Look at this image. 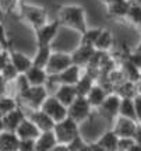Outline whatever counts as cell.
<instances>
[{
  "instance_id": "obj_14",
  "label": "cell",
  "mask_w": 141,
  "mask_h": 151,
  "mask_svg": "<svg viewBox=\"0 0 141 151\" xmlns=\"http://www.w3.org/2000/svg\"><path fill=\"white\" fill-rule=\"evenodd\" d=\"M16 134L20 137V140H37L39 136H41V130L27 116V118L22 120V123L18 126Z\"/></svg>"
},
{
  "instance_id": "obj_43",
  "label": "cell",
  "mask_w": 141,
  "mask_h": 151,
  "mask_svg": "<svg viewBox=\"0 0 141 151\" xmlns=\"http://www.w3.org/2000/svg\"><path fill=\"white\" fill-rule=\"evenodd\" d=\"M134 141H136V144L141 146V123H138V126H137L136 134H134Z\"/></svg>"
},
{
  "instance_id": "obj_28",
  "label": "cell",
  "mask_w": 141,
  "mask_h": 151,
  "mask_svg": "<svg viewBox=\"0 0 141 151\" xmlns=\"http://www.w3.org/2000/svg\"><path fill=\"white\" fill-rule=\"evenodd\" d=\"M95 84H97V81L94 80L89 74H87V73L84 71L81 76V78H80L78 83L76 84V90H77L78 97H87L88 92L92 90V87L95 86Z\"/></svg>"
},
{
  "instance_id": "obj_42",
  "label": "cell",
  "mask_w": 141,
  "mask_h": 151,
  "mask_svg": "<svg viewBox=\"0 0 141 151\" xmlns=\"http://www.w3.org/2000/svg\"><path fill=\"white\" fill-rule=\"evenodd\" d=\"M7 81L3 78V76L0 74V97H6L7 95Z\"/></svg>"
},
{
  "instance_id": "obj_1",
  "label": "cell",
  "mask_w": 141,
  "mask_h": 151,
  "mask_svg": "<svg viewBox=\"0 0 141 151\" xmlns=\"http://www.w3.org/2000/svg\"><path fill=\"white\" fill-rule=\"evenodd\" d=\"M57 20L62 27L70 28L76 32L82 34L88 29L85 9L80 4H62L56 7Z\"/></svg>"
},
{
  "instance_id": "obj_32",
  "label": "cell",
  "mask_w": 141,
  "mask_h": 151,
  "mask_svg": "<svg viewBox=\"0 0 141 151\" xmlns=\"http://www.w3.org/2000/svg\"><path fill=\"white\" fill-rule=\"evenodd\" d=\"M18 106H21L18 99L17 98H13V97H0V115L4 116L7 113H10L11 111L17 109Z\"/></svg>"
},
{
  "instance_id": "obj_45",
  "label": "cell",
  "mask_w": 141,
  "mask_h": 151,
  "mask_svg": "<svg viewBox=\"0 0 141 151\" xmlns=\"http://www.w3.org/2000/svg\"><path fill=\"white\" fill-rule=\"evenodd\" d=\"M52 151H69V148H67L66 144H57Z\"/></svg>"
},
{
  "instance_id": "obj_13",
  "label": "cell",
  "mask_w": 141,
  "mask_h": 151,
  "mask_svg": "<svg viewBox=\"0 0 141 151\" xmlns=\"http://www.w3.org/2000/svg\"><path fill=\"white\" fill-rule=\"evenodd\" d=\"M97 50L94 48H88V46H82V45H78L73 52H71V59H73V65L78 66L81 69H85L87 65L91 62L94 53Z\"/></svg>"
},
{
  "instance_id": "obj_9",
  "label": "cell",
  "mask_w": 141,
  "mask_h": 151,
  "mask_svg": "<svg viewBox=\"0 0 141 151\" xmlns=\"http://www.w3.org/2000/svg\"><path fill=\"white\" fill-rule=\"evenodd\" d=\"M41 111H44L54 123H59L62 120H64L66 118H69V109L53 95H49L46 98V101L44 102Z\"/></svg>"
},
{
  "instance_id": "obj_24",
  "label": "cell",
  "mask_w": 141,
  "mask_h": 151,
  "mask_svg": "<svg viewBox=\"0 0 141 151\" xmlns=\"http://www.w3.org/2000/svg\"><path fill=\"white\" fill-rule=\"evenodd\" d=\"M125 21L129 25L141 31V6L138 3H136L134 0H130V7H129Z\"/></svg>"
},
{
  "instance_id": "obj_21",
  "label": "cell",
  "mask_w": 141,
  "mask_h": 151,
  "mask_svg": "<svg viewBox=\"0 0 141 151\" xmlns=\"http://www.w3.org/2000/svg\"><path fill=\"white\" fill-rule=\"evenodd\" d=\"M20 148V137L13 132H1L0 133V151H18Z\"/></svg>"
},
{
  "instance_id": "obj_15",
  "label": "cell",
  "mask_w": 141,
  "mask_h": 151,
  "mask_svg": "<svg viewBox=\"0 0 141 151\" xmlns=\"http://www.w3.org/2000/svg\"><path fill=\"white\" fill-rule=\"evenodd\" d=\"M27 118L25 112L22 111L21 106H18L17 109L11 111L10 113H7L3 116V123H4V130L6 132H13L16 133L18 126L22 123V120Z\"/></svg>"
},
{
  "instance_id": "obj_26",
  "label": "cell",
  "mask_w": 141,
  "mask_h": 151,
  "mask_svg": "<svg viewBox=\"0 0 141 151\" xmlns=\"http://www.w3.org/2000/svg\"><path fill=\"white\" fill-rule=\"evenodd\" d=\"M52 46H44V48H37L35 56L32 58V66L35 67H41V69H46L49 63V59L52 56Z\"/></svg>"
},
{
  "instance_id": "obj_12",
  "label": "cell",
  "mask_w": 141,
  "mask_h": 151,
  "mask_svg": "<svg viewBox=\"0 0 141 151\" xmlns=\"http://www.w3.org/2000/svg\"><path fill=\"white\" fill-rule=\"evenodd\" d=\"M9 53H10V62L13 63V66L16 67L20 74H25L32 67V58L27 56L25 53L16 50L13 46L9 48Z\"/></svg>"
},
{
  "instance_id": "obj_25",
  "label": "cell",
  "mask_w": 141,
  "mask_h": 151,
  "mask_svg": "<svg viewBox=\"0 0 141 151\" xmlns=\"http://www.w3.org/2000/svg\"><path fill=\"white\" fill-rule=\"evenodd\" d=\"M115 94H117L122 99H134L138 95L137 91V84L134 81H125L120 86H117L115 88Z\"/></svg>"
},
{
  "instance_id": "obj_44",
  "label": "cell",
  "mask_w": 141,
  "mask_h": 151,
  "mask_svg": "<svg viewBox=\"0 0 141 151\" xmlns=\"http://www.w3.org/2000/svg\"><path fill=\"white\" fill-rule=\"evenodd\" d=\"M102 4H105V7H109V6H113V4H119V3H125L127 0H101Z\"/></svg>"
},
{
  "instance_id": "obj_39",
  "label": "cell",
  "mask_w": 141,
  "mask_h": 151,
  "mask_svg": "<svg viewBox=\"0 0 141 151\" xmlns=\"http://www.w3.org/2000/svg\"><path fill=\"white\" fill-rule=\"evenodd\" d=\"M127 59L130 60L136 67L141 69V52L140 50H136V49H134V50H131L130 53L127 55Z\"/></svg>"
},
{
  "instance_id": "obj_3",
  "label": "cell",
  "mask_w": 141,
  "mask_h": 151,
  "mask_svg": "<svg viewBox=\"0 0 141 151\" xmlns=\"http://www.w3.org/2000/svg\"><path fill=\"white\" fill-rule=\"evenodd\" d=\"M50 94H49L46 87H31L24 94H21V95H18L16 98L18 99L20 105L27 106L32 112V111H39L42 108V105H44V102L46 101V98Z\"/></svg>"
},
{
  "instance_id": "obj_20",
  "label": "cell",
  "mask_w": 141,
  "mask_h": 151,
  "mask_svg": "<svg viewBox=\"0 0 141 151\" xmlns=\"http://www.w3.org/2000/svg\"><path fill=\"white\" fill-rule=\"evenodd\" d=\"M108 95H109V92L106 91L101 84H98L97 83V84L92 87V90L88 92V95L85 98L88 99V102H89V105L92 106V109L97 111V109L103 104V101L106 99Z\"/></svg>"
},
{
  "instance_id": "obj_2",
  "label": "cell",
  "mask_w": 141,
  "mask_h": 151,
  "mask_svg": "<svg viewBox=\"0 0 141 151\" xmlns=\"http://www.w3.org/2000/svg\"><path fill=\"white\" fill-rule=\"evenodd\" d=\"M18 17L22 21H25L32 28L34 31H37L38 28L44 27L48 21V11L45 7L35 4H28L22 0L18 6Z\"/></svg>"
},
{
  "instance_id": "obj_29",
  "label": "cell",
  "mask_w": 141,
  "mask_h": 151,
  "mask_svg": "<svg viewBox=\"0 0 141 151\" xmlns=\"http://www.w3.org/2000/svg\"><path fill=\"white\" fill-rule=\"evenodd\" d=\"M119 67L122 69V71L125 73L126 78L129 81H134V83H137V81L140 80V69L138 67H136V66L131 63L129 59L123 60L122 63L119 65Z\"/></svg>"
},
{
  "instance_id": "obj_5",
  "label": "cell",
  "mask_w": 141,
  "mask_h": 151,
  "mask_svg": "<svg viewBox=\"0 0 141 151\" xmlns=\"http://www.w3.org/2000/svg\"><path fill=\"white\" fill-rule=\"evenodd\" d=\"M53 133L59 144L67 146L70 141H73L76 137L80 136V124L74 122L71 118H66L64 120L54 124Z\"/></svg>"
},
{
  "instance_id": "obj_48",
  "label": "cell",
  "mask_w": 141,
  "mask_h": 151,
  "mask_svg": "<svg viewBox=\"0 0 141 151\" xmlns=\"http://www.w3.org/2000/svg\"><path fill=\"white\" fill-rule=\"evenodd\" d=\"M130 151H141V146H138V144H136V146L133 147Z\"/></svg>"
},
{
  "instance_id": "obj_22",
  "label": "cell",
  "mask_w": 141,
  "mask_h": 151,
  "mask_svg": "<svg viewBox=\"0 0 141 151\" xmlns=\"http://www.w3.org/2000/svg\"><path fill=\"white\" fill-rule=\"evenodd\" d=\"M117 143H119V137L116 136V133L112 129L101 134V137L95 141V144L105 151H116Z\"/></svg>"
},
{
  "instance_id": "obj_6",
  "label": "cell",
  "mask_w": 141,
  "mask_h": 151,
  "mask_svg": "<svg viewBox=\"0 0 141 151\" xmlns=\"http://www.w3.org/2000/svg\"><path fill=\"white\" fill-rule=\"evenodd\" d=\"M62 24L59 20L56 18L53 21L46 22L44 27L38 28L35 32V41H37V48H44V46H52V42L54 41V38L57 37Z\"/></svg>"
},
{
  "instance_id": "obj_4",
  "label": "cell",
  "mask_w": 141,
  "mask_h": 151,
  "mask_svg": "<svg viewBox=\"0 0 141 151\" xmlns=\"http://www.w3.org/2000/svg\"><path fill=\"white\" fill-rule=\"evenodd\" d=\"M82 73H84V70H82L81 67L73 65L69 69H66L64 71L59 73V74L49 76L46 88H48V91H49V88H52V87H54V90H56V87H59V86H76L77 83H78V80L81 78Z\"/></svg>"
},
{
  "instance_id": "obj_46",
  "label": "cell",
  "mask_w": 141,
  "mask_h": 151,
  "mask_svg": "<svg viewBox=\"0 0 141 151\" xmlns=\"http://www.w3.org/2000/svg\"><path fill=\"white\" fill-rule=\"evenodd\" d=\"M80 151H94V150H92V144H91V143H87V144L82 147Z\"/></svg>"
},
{
  "instance_id": "obj_18",
  "label": "cell",
  "mask_w": 141,
  "mask_h": 151,
  "mask_svg": "<svg viewBox=\"0 0 141 151\" xmlns=\"http://www.w3.org/2000/svg\"><path fill=\"white\" fill-rule=\"evenodd\" d=\"M25 77H27V80L31 87H46L49 74L46 73L45 69L32 66V67L25 73Z\"/></svg>"
},
{
  "instance_id": "obj_31",
  "label": "cell",
  "mask_w": 141,
  "mask_h": 151,
  "mask_svg": "<svg viewBox=\"0 0 141 151\" xmlns=\"http://www.w3.org/2000/svg\"><path fill=\"white\" fill-rule=\"evenodd\" d=\"M119 116H123V118L131 119V120H134V122H137V123H138L133 99H122V102H120Z\"/></svg>"
},
{
  "instance_id": "obj_40",
  "label": "cell",
  "mask_w": 141,
  "mask_h": 151,
  "mask_svg": "<svg viewBox=\"0 0 141 151\" xmlns=\"http://www.w3.org/2000/svg\"><path fill=\"white\" fill-rule=\"evenodd\" d=\"M9 63H10V53H9V49H4L0 52V73Z\"/></svg>"
},
{
  "instance_id": "obj_34",
  "label": "cell",
  "mask_w": 141,
  "mask_h": 151,
  "mask_svg": "<svg viewBox=\"0 0 141 151\" xmlns=\"http://www.w3.org/2000/svg\"><path fill=\"white\" fill-rule=\"evenodd\" d=\"M14 84H16V90H17V97H18V95H21V94H24L27 90L31 88V86H29V83H28L25 74L18 76V78L14 81Z\"/></svg>"
},
{
  "instance_id": "obj_30",
  "label": "cell",
  "mask_w": 141,
  "mask_h": 151,
  "mask_svg": "<svg viewBox=\"0 0 141 151\" xmlns=\"http://www.w3.org/2000/svg\"><path fill=\"white\" fill-rule=\"evenodd\" d=\"M101 31H102V28H88L87 31L81 35V39H80L78 45L95 49V43H97V39L99 37Z\"/></svg>"
},
{
  "instance_id": "obj_33",
  "label": "cell",
  "mask_w": 141,
  "mask_h": 151,
  "mask_svg": "<svg viewBox=\"0 0 141 151\" xmlns=\"http://www.w3.org/2000/svg\"><path fill=\"white\" fill-rule=\"evenodd\" d=\"M0 74L3 76V78H4L7 83H14V81L18 78V76H20V73L17 71V69L13 66V63H9V65L6 66L4 69H3V71L0 73Z\"/></svg>"
},
{
  "instance_id": "obj_7",
  "label": "cell",
  "mask_w": 141,
  "mask_h": 151,
  "mask_svg": "<svg viewBox=\"0 0 141 151\" xmlns=\"http://www.w3.org/2000/svg\"><path fill=\"white\" fill-rule=\"evenodd\" d=\"M67 109H69V118H71L78 124L84 123L92 118L94 109L85 97H77V99Z\"/></svg>"
},
{
  "instance_id": "obj_52",
  "label": "cell",
  "mask_w": 141,
  "mask_h": 151,
  "mask_svg": "<svg viewBox=\"0 0 141 151\" xmlns=\"http://www.w3.org/2000/svg\"><path fill=\"white\" fill-rule=\"evenodd\" d=\"M35 151H41V150H35Z\"/></svg>"
},
{
  "instance_id": "obj_41",
  "label": "cell",
  "mask_w": 141,
  "mask_h": 151,
  "mask_svg": "<svg viewBox=\"0 0 141 151\" xmlns=\"http://www.w3.org/2000/svg\"><path fill=\"white\" fill-rule=\"evenodd\" d=\"M133 102H134V109H136L137 120H138V123H141V95L140 94L133 99Z\"/></svg>"
},
{
  "instance_id": "obj_47",
  "label": "cell",
  "mask_w": 141,
  "mask_h": 151,
  "mask_svg": "<svg viewBox=\"0 0 141 151\" xmlns=\"http://www.w3.org/2000/svg\"><path fill=\"white\" fill-rule=\"evenodd\" d=\"M4 132V123H3V116L0 115V133Z\"/></svg>"
},
{
  "instance_id": "obj_17",
  "label": "cell",
  "mask_w": 141,
  "mask_h": 151,
  "mask_svg": "<svg viewBox=\"0 0 141 151\" xmlns=\"http://www.w3.org/2000/svg\"><path fill=\"white\" fill-rule=\"evenodd\" d=\"M28 118L35 123V126L41 130V133H44V132H52V130L54 129V124H56L53 120L49 118L44 111H41V109H39V111L29 112Z\"/></svg>"
},
{
  "instance_id": "obj_8",
  "label": "cell",
  "mask_w": 141,
  "mask_h": 151,
  "mask_svg": "<svg viewBox=\"0 0 141 151\" xmlns=\"http://www.w3.org/2000/svg\"><path fill=\"white\" fill-rule=\"evenodd\" d=\"M120 102L122 98L117 94H109L106 99L103 101V104L97 109V112L102 116L103 119H106L110 124L115 123V120L119 118V111H120Z\"/></svg>"
},
{
  "instance_id": "obj_10",
  "label": "cell",
  "mask_w": 141,
  "mask_h": 151,
  "mask_svg": "<svg viewBox=\"0 0 141 151\" xmlns=\"http://www.w3.org/2000/svg\"><path fill=\"white\" fill-rule=\"evenodd\" d=\"M70 66H73V59H71V53H64V52H53L49 63L46 66V73L49 76H56L64 71L66 69H69Z\"/></svg>"
},
{
  "instance_id": "obj_50",
  "label": "cell",
  "mask_w": 141,
  "mask_h": 151,
  "mask_svg": "<svg viewBox=\"0 0 141 151\" xmlns=\"http://www.w3.org/2000/svg\"><path fill=\"white\" fill-rule=\"evenodd\" d=\"M134 1H136V3H138V4L141 6V0H134Z\"/></svg>"
},
{
  "instance_id": "obj_11",
  "label": "cell",
  "mask_w": 141,
  "mask_h": 151,
  "mask_svg": "<svg viewBox=\"0 0 141 151\" xmlns=\"http://www.w3.org/2000/svg\"><path fill=\"white\" fill-rule=\"evenodd\" d=\"M137 126H138V123L134 120L119 116L115 120V123L112 124V130L116 133V136L119 139H134Z\"/></svg>"
},
{
  "instance_id": "obj_35",
  "label": "cell",
  "mask_w": 141,
  "mask_h": 151,
  "mask_svg": "<svg viewBox=\"0 0 141 151\" xmlns=\"http://www.w3.org/2000/svg\"><path fill=\"white\" fill-rule=\"evenodd\" d=\"M134 146H136L134 139H119L116 151H130Z\"/></svg>"
},
{
  "instance_id": "obj_19",
  "label": "cell",
  "mask_w": 141,
  "mask_h": 151,
  "mask_svg": "<svg viewBox=\"0 0 141 151\" xmlns=\"http://www.w3.org/2000/svg\"><path fill=\"white\" fill-rule=\"evenodd\" d=\"M115 46V38L112 31H109L106 28H102V31L99 34V37L95 43V50L103 52V53H110V50Z\"/></svg>"
},
{
  "instance_id": "obj_27",
  "label": "cell",
  "mask_w": 141,
  "mask_h": 151,
  "mask_svg": "<svg viewBox=\"0 0 141 151\" xmlns=\"http://www.w3.org/2000/svg\"><path fill=\"white\" fill-rule=\"evenodd\" d=\"M130 7V0H127L125 3H119V4H113L106 7V14L109 17H112L117 21H125L126 16H127V11Z\"/></svg>"
},
{
  "instance_id": "obj_37",
  "label": "cell",
  "mask_w": 141,
  "mask_h": 151,
  "mask_svg": "<svg viewBox=\"0 0 141 151\" xmlns=\"http://www.w3.org/2000/svg\"><path fill=\"white\" fill-rule=\"evenodd\" d=\"M0 43L4 46V49H9L11 46V41L7 37V32H6V27L4 24L0 21Z\"/></svg>"
},
{
  "instance_id": "obj_51",
  "label": "cell",
  "mask_w": 141,
  "mask_h": 151,
  "mask_svg": "<svg viewBox=\"0 0 141 151\" xmlns=\"http://www.w3.org/2000/svg\"><path fill=\"white\" fill-rule=\"evenodd\" d=\"M140 76H141V69H140Z\"/></svg>"
},
{
  "instance_id": "obj_36",
  "label": "cell",
  "mask_w": 141,
  "mask_h": 151,
  "mask_svg": "<svg viewBox=\"0 0 141 151\" xmlns=\"http://www.w3.org/2000/svg\"><path fill=\"white\" fill-rule=\"evenodd\" d=\"M85 144H87V141L84 140L82 136L80 134L78 137H76L74 140L70 141V143L67 144V148H69V151H80Z\"/></svg>"
},
{
  "instance_id": "obj_49",
  "label": "cell",
  "mask_w": 141,
  "mask_h": 151,
  "mask_svg": "<svg viewBox=\"0 0 141 151\" xmlns=\"http://www.w3.org/2000/svg\"><path fill=\"white\" fill-rule=\"evenodd\" d=\"M136 50H140V52H141V42H140V43H138V45H137V48H136Z\"/></svg>"
},
{
  "instance_id": "obj_16",
  "label": "cell",
  "mask_w": 141,
  "mask_h": 151,
  "mask_svg": "<svg viewBox=\"0 0 141 151\" xmlns=\"http://www.w3.org/2000/svg\"><path fill=\"white\" fill-rule=\"evenodd\" d=\"M52 95H53L54 98H57L66 108H69L71 104L77 99V97H78L76 86H59V87H56V90H54V92Z\"/></svg>"
},
{
  "instance_id": "obj_38",
  "label": "cell",
  "mask_w": 141,
  "mask_h": 151,
  "mask_svg": "<svg viewBox=\"0 0 141 151\" xmlns=\"http://www.w3.org/2000/svg\"><path fill=\"white\" fill-rule=\"evenodd\" d=\"M37 150V140H20L18 151H35Z\"/></svg>"
},
{
  "instance_id": "obj_23",
  "label": "cell",
  "mask_w": 141,
  "mask_h": 151,
  "mask_svg": "<svg viewBox=\"0 0 141 151\" xmlns=\"http://www.w3.org/2000/svg\"><path fill=\"white\" fill-rule=\"evenodd\" d=\"M57 144L59 143H57V139L54 136L53 130L41 133V136L37 139V150L41 151H52Z\"/></svg>"
}]
</instances>
